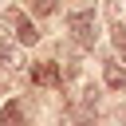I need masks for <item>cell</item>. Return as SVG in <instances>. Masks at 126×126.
Returning a JSON list of instances; mask_svg holds the SVG:
<instances>
[{"instance_id":"7","label":"cell","mask_w":126,"mask_h":126,"mask_svg":"<svg viewBox=\"0 0 126 126\" xmlns=\"http://www.w3.org/2000/svg\"><path fill=\"white\" fill-rule=\"evenodd\" d=\"M110 39H114V47H118V55L126 59V28H122V24H114V28H110Z\"/></svg>"},{"instance_id":"3","label":"cell","mask_w":126,"mask_h":126,"mask_svg":"<svg viewBox=\"0 0 126 126\" xmlns=\"http://www.w3.org/2000/svg\"><path fill=\"white\" fill-rule=\"evenodd\" d=\"M0 126H28V118H24V102H20V98H8V102L0 106Z\"/></svg>"},{"instance_id":"6","label":"cell","mask_w":126,"mask_h":126,"mask_svg":"<svg viewBox=\"0 0 126 126\" xmlns=\"http://www.w3.org/2000/svg\"><path fill=\"white\" fill-rule=\"evenodd\" d=\"M0 63H4L8 71H20V67H24V55H20V47H12V43H0Z\"/></svg>"},{"instance_id":"2","label":"cell","mask_w":126,"mask_h":126,"mask_svg":"<svg viewBox=\"0 0 126 126\" xmlns=\"http://www.w3.org/2000/svg\"><path fill=\"white\" fill-rule=\"evenodd\" d=\"M8 24H12V32H16V39H20L24 47H32V43L39 39V28H35L24 12H8Z\"/></svg>"},{"instance_id":"8","label":"cell","mask_w":126,"mask_h":126,"mask_svg":"<svg viewBox=\"0 0 126 126\" xmlns=\"http://www.w3.org/2000/svg\"><path fill=\"white\" fill-rule=\"evenodd\" d=\"M55 8H59V0H32V12L35 16H51Z\"/></svg>"},{"instance_id":"5","label":"cell","mask_w":126,"mask_h":126,"mask_svg":"<svg viewBox=\"0 0 126 126\" xmlns=\"http://www.w3.org/2000/svg\"><path fill=\"white\" fill-rule=\"evenodd\" d=\"M102 79H106L110 91H122V87H126V67H122V59H110L106 71H102Z\"/></svg>"},{"instance_id":"4","label":"cell","mask_w":126,"mask_h":126,"mask_svg":"<svg viewBox=\"0 0 126 126\" xmlns=\"http://www.w3.org/2000/svg\"><path fill=\"white\" fill-rule=\"evenodd\" d=\"M32 83H39V87H59L63 75H59L55 63H39V67H32Z\"/></svg>"},{"instance_id":"1","label":"cell","mask_w":126,"mask_h":126,"mask_svg":"<svg viewBox=\"0 0 126 126\" xmlns=\"http://www.w3.org/2000/svg\"><path fill=\"white\" fill-rule=\"evenodd\" d=\"M67 28H71V35H75L83 47H94V39H98L94 12H71V16H67Z\"/></svg>"}]
</instances>
